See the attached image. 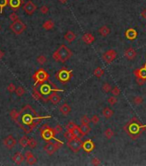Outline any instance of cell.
Returning a JSON list of instances; mask_svg holds the SVG:
<instances>
[{
  "label": "cell",
  "mask_w": 146,
  "mask_h": 166,
  "mask_svg": "<svg viewBox=\"0 0 146 166\" xmlns=\"http://www.w3.org/2000/svg\"><path fill=\"white\" fill-rule=\"evenodd\" d=\"M48 77H49V75L44 69H39L33 76V78L35 80V84L45 82L46 81L48 80Z\"/></svg>",
  "instance_id": "6"
},
{
  "label": "cell",
  "mask_w": 146,
  "mask_h": 166,
  "mask_svg": "<svg viewBox=\"0 0 146 166\" xmlns=\"http://www.w3.org/2000/svg\"><path fill=\"white\" fill-rule=\"evenodd\" d=\"M81 125H88L90 122V119L87 115H83L81 118Z\"/></svg>",
  "instance_id": "35"
},
{
  "label": "cell",
  "mask_w": 146,
  "mask_h": 166,
  "mask_svg": "<svg viewBox=\"0 0 146 166\" xmlns=\"http://www.w3.org/2000/svg\"><path fill=\"white\" fill-rule=\"evenodd\" d=\"M102 91L104 92V93H109V92H111V90H112L111 84H110V83H108V82H105V83L102 85Z\"/></svg>",
  "instance_id": "32"
},
{
  "label": "cell",
  "mask_w": 146,
  "mask_h": 166,
  "mask_svg": "<svg viewBox=\"0 0 146 166\" xmlns=\"http://www.w3.org/2000/svg\"><path fill=\"white\" fill-rule=\"evenodd\" d=\"M52 91H61V90L52 88L49 84H42V85L41 86V88H40V92L41 93V94H44V95L49 94Z\"/></svg>",
  "instance_id": "12"
},
{
  "label": "cell",
  "mask_w": 146,
  "mask_h": 166,
  "mask_svg": "<svg viewBox=\"0 0 146 166\" xmlns=\"http://www.w3.org/2000/svg\"><path fill=\"white\" fill-rule=\"evenodd\" d=\"M57 150H58V147L55 144V143H52V142H48L44 146V150L48 155H53Z\"/></svg>",
  "instance_id": "10"
},
{
  "label": "cell",
  "mask_w": 146,
  "mask_h": 166,
  "mask_svg": "<svg viewBox=\"0 0 146 166\" xmlns=\"http://www.w3.org/2000/svg\"><path fill=\"white\" fill-rule=\"evenodd\" d=\"M29 138L27 136H23L22 138H21V139L19 140V144H21V146L25 148L29 145Z\"/></svg>",
  "instance_id": "29"
},
{
  "label": "cell",
  "mask_w": 146,
  "mask_h": 166,
  "mask_svg": "<svg viewBox=\"0 0 146 166\" xmlns=\"http://www.w3.org/2000/svg\"><path fill=\"white\" fill-rule=\"evenodd\" d=\"M10 19L11 21H13V22H15V21H16L18 20V17H17V15L15 13V12H12L10 14Z\"/></svg>",
  "instance_id": "51"
},
{
  "label": "cell",
  "mask_w": 146,
  "mask_h": 166,
  "mask_svg": "<svg viewBox=\"0 0 146 166\" xmlns=\"http://www.w3.org/2000/svg\"><path fill=\"white\" fill-rule=\"evenodd\" d=\"M134 74L136 75V77H141L143 79L146 80V62L143 68L136 69L134 71Z\"/></svg>",
  "instance_id": "16"
},
{
  "label": "cell",
  "mask_w": 146,
  "mask_h": 166,
  "mask_svg": "<svg viewBox=\"0 0 146 166\" xmlns=\"http://www.w3.org/2000/svg\"><path fill=\"white\" fill-rule=\"evenodd\" d=\"M36 5L33 3L32 1H29L27 4L23 6V10L25 11V12L29 15H32L33 13L36 11Z\"/></svg>",
  "instance_id": "11"
},
{
  "label": "cell",
  "mask_w": 146,
  "mask_h": 166,
  "mask_svg": "<svg viewBox=\"0 0 146 166\" xmlns=\"http://www.w3.org/2000/svg\"><path fill=\"white\" fill-rule=\"evenodd\" d=\"M35 118L33 117L30 113H26L25 115L23 116V122L25 124V125H31L32 123L34 122Z\"/></svg>",
  "instance_id": "20"
},
{
  "label": "cell",
  "mask_w": 146,
  "mask_h": 166,
  "mask_svg": "<svg viewBox=\"0 0 146 166\" xmlns=\"http://www.w3.org/2000/svg\"><path fill=\"white\" fill-rule=\"evenodd\" d=\"M10 115L11 117V119L14 120L15 122H18V117H19V113L16 110V109H12L10 113Z\"/></svg>",
  "instance_id": "31"
},
{
  "label": "cell",
  "mask_w": 146,
  "mask_h": 166,
  "mask_svg": "<svg viewBox=\"0 0 146 166\" xmlns=\"http://www.w3.org/2000/svg\"><path fill=\"white\" fill-rule=\"evenodd\" d=\"M40 10H41V12L42 14H47L48 12V11H49V8H48L47 5H43V6L41 7Z\"/></svg>",
  "instance_id": "49"
},
{
  "label": "cell",
  "mask_w": 146,
  "mask_h": 166,
  "mask_svg": "<svg viewBox=\"0 0 146 166\" xmlns=\"http://www.w3.org/2000/svg\"><path fill=\"white\" fill-rule=\"evenodd\" d=\"M143 102H144V99H143L141 96H137V97L133 99V104L135 105H140Z\"/></svg>",
  "instance_id": "34"
},
{
  "label": "cell",
  "mask_w": 146,
  "mask_h": 166,
  "mask_svg": "<svg viewBox=\"0 0 146 166\" xmlns=\"http://www.w3.org/2000/svg\"><path fill=\"white\" fill-rule=\"evenodd\" d=\"M54 140H55V144L57 145V147H58V149H59L60 147H61L62 145H63V142H61V141H59V139H57V138H53Z\"/></svg>",
  "instance_id": "52"
},
{
  "label": "cell",
  "mask_w": 146,
  "mask_h": 166,
  "mask_svg": "<svg viewBox=\"0 0 146 166\" xmlns=\"http://www.w3.org/2000/svg\"><path fill=\"white\" fill-rule=\"evenodd\" d=\"M75 38H76V35L71 31H67V32H66V34L65 35V39L67 42H69V43H71V42H73L75 40Z\"/></svg>",
  "instance_id": "25"
},
{
  "label": "cell",
  "mask_w": 146,
  "mask_h": 166,
  "mask_svg": "<svg viewBox=\"0 0 146 166\" xmlns=\"http://www.w3.org/2000/svg\"><path fill=\"white\" fill-rule=\"evenodd\" d=\"M104 135H105V137L108 138V139H110L111 138L114 137V131L111 129V128H108L106 131L104 132Z\"/></svg>",
  "instance_id": "33"
},
{
  "label": "cell",
  "mask_w": 146,
  "mask_h": 166,
  "mask_svg": "<svg viewBox=\"0 0 146 166\" xmlns=\"http://www.w3.org/2000/svg\"><path fill=\"white\" fill-rule=\"evenodd\" d=\"M4 56V52H3L2 50H0V59H2L3 58V56Z\"/></svg>",
  "instance_id": "54"
},
{
  "label": "cell",
  "mask_w": 146,
  "mask_h": 166,
  "mask_svg": "<svg viewBox=\"0 0 146 166\" xmlns=\"http://www.w3.org/2000/svg\"><path fill=\"white\" fill-rule=\"evenodd\" d=\"M16 141L12 135L7 136L4 140V144L5 145L6 148H8V149H12V148L16 145Z\"/></svg>",
  "instance_id": "9"
},
{
  "label": "cell",
  "mask_w": 146,
  "mask_h": 166,
  "mask_svg": "<svg viewBox=\"0 0 146 166\" xmlns=\"http://www.w3.org/2000/svg\"><path fill=\"white\" fill-rule=\"evenodd\" d=\"M54 130V132H55V134H59V133H61V132H63V128H62V126L60 125H56V127L53 129Z\"/></svg>",
  "instance_id": "45"
},
{
  "label": "cell",
  "mask_w": 146,
  "mask_h": 166,
  "mask_svg": "<svg viewBox=\"0 0 146 166\" xmlns=\"http://www.w3.org/2000/svg\"><path fill=\"white\" fill-rule=\"evenodd\" d=\"M76 127H77V125L73 122H70L68 125H66V129H67V131H69V132H71L72 130H74Z\"/></svg>",
  "instance_id": "42"
},
{
  "label": "cell",
  "mask_w": 146,
  "mask_h": 166,
  "mask_svg": "<svg viewBox=\"0 0 146 166\" xmlns=\"http://www.w3.org/2000/svg\"><path fill=\"white\" fill-rule=\"evenodd\" d=\"M111 93H112V94H113V95L116 97V96H118V95H120V89L118 87H114V88H112Z\"/></svg>",
  "instance_id": "40"
},
{
  "label": "cell",
  "mask_w": 146,
  "mask_h": 166,
  "mask_svg": "<svg viewBox=\"0 0 146 166\" xmlns=\"http://www.w3.org/2000/svg\"><path fill=\"white\" fill-rule=\"evenodd\" d=\"M117 101H118V99H117V98H115V96H111V97H109L108 99V104L111 105H114L117 103Z\"/></svg>",
  "instance_id": "38"
},
{
  "label": "cell",
  "mask_w": 146,
  "mask_h": 166,
  "mask_svg": "<svg viewBox=\"0 0 146 166\" xmlns=\"http://www.w3.org/2000/svg\"><path fill=\"white\" fill-rule=\"evenodd\" d=\"M79 127H80L81 131H82V132H83V134L84 136L88 135L90 132V131H91V128H90V126L89 125V124H88V125H81Z\"/></svg>",
  "instance_id": "27"
},
{
  "label": "cell",
  "mask_w": 146,
  "mask_h": 166,
  "mask_svg": "<svg viewBox=\"0 0 146 166\" xmlns=\"http://www.w3.org/2000/svg\"><path fill=\"white\" fill-rule=\"evenodd\" d=\"M91 164L93 165H100L101 164V161H100V159L96 158H94L91 160Z\"/></svg>",
  "instance_id": "50"
},
{
  "label": "cell",
  "mask_w": 146,
  "mask_h": 166,
  "mask_svg": "<svg viewBox=\"0 0 146 166\" xmlns=\"http://www.w3.org/2000/svg\"><path fill=\"white\" fill-rule=\"evenodd\" d=\"M33 97H34L36 100H39V99H42V95H41V92H38L37 90L35 89L34 92H33Z\"/></svg>",
  "instance_id": "37"
},
{
  "label": "cell",
  "mask_w": 146,
  "mask_h": 166,
  "mask_svg": "<svg viewBox=\"0 0 146 166\" xmlns=\"http://www.w3.org/2000/svg\"><path fill=\"white\" fill-rule=\"evenodd\" d=\"M24 93H25V89L23 87H18L16 89V93L18 96H23L24 94Z\"/></svg>",
  "instance_id": "41"
},
{
  "label": "cell",
  "mask_w": 146,
  "mask_h": 166,
  "mask_svg": "<svg viewBox=\"0 0 146 166\" xmlns=\"http://www.w3.org/2000/svg\"><path fill=\"white\" fill-rule=\"evenodd\" d=\"M16 87H15V85L14 84H12V83H10V84H9V86L7 87V90L10 93H13V92H16Z\"/></svg>",
  "instance_id": "47"
},
{
  "label": "cell",
  "mask_w": 146,
  "mask_h": 166,
  "mask_svg": "<svg viewBox=\"0 0 146 166\" xmlns=\"http://www.w3.org/2000/svg\"><path fill=\"white\" fill-rule=\"evenodd\" d=\"M21 3H22L21 0H9V4L13 11H16L20 7Z\"/></svg>",
  "instance_id": "23"
},
{
  "label": "cell",
  "mask_w": 146,
  "mask_h": 166,
  "mask_svg": "<svg viewBox=\"0 0 146 166\" xmlns=\"http://www.w3.org/2000/svg\"><path fill=\"white\" fill-rule=\"evenodd\" d=\"M99 33L102 37H108L110 34V29L108 26H102L99 29Z\"/></svg>",
  "instance_id": "24"
},
{
  "label": "cell",
  "mask_w": 146,
  "mask_h": 166,
  "mask_svg": "<svg viewBox=\"0 0 146 166\" xmlns=\"http://www.w3.org/2000/svg\"><path fill=\"white\" fill-rule=\"evenodd\" d=\"M59 2L61 3V4H65V3L67 2V0H59Z\"/></svg>",
  "instance_id": "55"
},
{
  "label": "cell",
  "mask_w": 146,
  "mask_h": 166,
  "mask_svg": "<svg viewBox=\"0 0 146 166\" xmlns=\"http://www.w3.org/2000/svg\"><path fill=\"white\" fill-rule=\"evenodd\" d=\"M29 146L31 148V149H35V148L37 146V141H36L35 138H30L29 140Z\"/></svg>",
  "instance_id": "36"
},
{
  "label": "cell",
  "mask_w": 146,
  "mask_h": 166,
  "mask_svg": "<svg viewBox=\"0 0 146 166\" xmlns=\"http://www.w3.org/2000/svg\"><path fill=\"white\" fill-rule=\"evenodd\" d=\"M99 120H100V119H99V117L97 115H93L92 117H91V119H90V121L92 122L93 124H95V125H96V124L99 122Z\"/></svg>",
  "instance_id": "48"
},
{
  "label": "cell",
  "mask_w": 146,
  "mask_h": 166,
  "mask_svg": "<svg viewBox=\"0 0 146 166\" xmlns=\"http://www.w3.org/2000/svg\"><path fill=\"white\" fill-rule=\"evenodd\" d=\"M82 40L86 44H91L95 41V37L92 34H90V33H85L83 37H82Z\"/></svg>",
  "instance_id": "17"
},
{
  "label": "cell",
  "mask_w": 146,
  "mask_h": 166,
  "mask_svg": "<svg viewBox=\"0 0 146 166\" xmlns=\"http://www.w3.org/2000/svg\"><path fill=\"white\" fill-rule=\"evenodd\" d=\"M10 29L16 35H21L26 29V25L24 24L22 21L18 19L13 22V23L10 25Z\"/></svg>",
  "instance_id": "5"
},
{
  "label": "cell",
  "mask_w": 146,
  "mask_h": 166,
  "mask_svg": "<svg viewBox=\"0 0 146 166\" xmlns=\"http://www.w3.org/2000/svg\"><path fill=\"white\" fill-rule=\"evenodd\" d=\"M47 99H50L51 102L54 105H56L58 103H59V101L61 100V96L59 94H58L57 93H53L52 94L49 95Z\"/></svg>",
  "instance_id": "21"
},
{
  "label": "cell",
  "mask_w": 146,
  "mask_h": 166,
  "mask_svg": "<svg viewBox=\"0 0 146 166\" xmlns=\"http://www.w3.org/2000/svg\"><path fill=\"white\" fill-rule=\"evenodd\" d=\"M144 130H145V131H146V127H145V129H144Z\"/></svg>",
  "instance_id": "56"
},
{
  "label": "cell",
  "mask_w": 146,
  "mask_h": 166,
  "mask_svg": "<svg viewBox=\"0 0 146 166\" xmlns=\"http://www.w3.org/2000/svg\"><path fill=\"white\" fill-rule=\"evenodd\" d=\"M136 81H137V83H138V86H143L146 82V80L143 79V78H141V77H136Z\"/></svg>",
  "instance_id": "44"
},
{
  "label": "cell",
  "mask_w": 146,
  "mask_h": 166,
  "mask_svg": "<svg viewBox=\"0 0 146 166\" xmlns=\"http://www.w3.org/2000/svg\"><path fill=\"white\" fill-rule=\"evenodd\" d=\"M25 158L27 159V163L30 165H34L37 163V159H36L35 157L33 155V153L31 152H26Z\"/></svg>",
  "instance_id": "14"
},
{
  "label": "cell",
  "mask_w": 146,
  "mask_h": 166,
  "mask_svg": "<svg viewBox=\"0 0 146 166\" xmlns=\"http://www.w3.org/2000/svg\"><path fill=\"white\" fill-rule=\"evenodd\" d=\"M41 132V137L44 140L46 141H49L51 139H53L54 138V135H55V132H54V130L50 128L48 126L47 128H46L44 130H42Z\"/></svg>",
  "instance_id": "8"
},
{
  "label": "cell",
  "mask_w": 146,
  "mask_h": 166,
  "mask_svg": "<svg viewBox=\"0 0 146 166\" xmlns=\"http://www.w3.org/2000/svg\"><path fill=\"white\" fill-rule=\"evenodd\" d=\"M54 27V23L52 20H47L43 23V28L47 31H50Z\"/></svg>",
  "instance_id": "28"
},
{
  "label": "cell",
  "mask_w": 146,
  "mask_h": 166,
  "mask_svg": "<svg viewBox=\"0 0 146 166\" xmlns=\"http://www.w3.org/2000/svg\"><path fill=\"white\" fill-rule=\"evenodd\" d=\"M117 57V53L116 51L114 49H109L108 51H107L105 54H103L102 56V59L107 64H109L112 62H114Z\"/></svg>",
  "instance_id": "7"
},
{
  "label": "cell",
  "mask_w": 146,
  "mask_h": 166,
  "mask_svg": "<svg viewBox=\"0 0 146 166\" xmlns=\"http://www.w3.org/2000/svg\"><path fill=\"white\" fill-rule=\"evenodd\" d=\"M59 112H60V113H61L62 115L67 116L68 114L71 112V108L67 103H65V104H63L61 107H59Z\"/></svg>",
  "instance_id": "18"
},
{
  "label": "cell",
  "mask_w": 146,
  "mask_h": 166,
  "mask_svg": "<svg viewBox=\"0 0 146 166\" xmlns=\"http://www.w3.org/2000/svg\"><path fill=\"white\" fill-rule=\"evenodd\" d=\"M72 56V52L65 45H61L57 51L53 53V57L56 62H65L70 59Z\"/></svg>",
  "instance_id": "2"
},
{
  "label": "cell",
  "mask_w": 146,
  "mask_h": 166,
  "mask_svg": "<svg viewBox=\"0 0 146 166\" xmlns=\"http://www.w3.org/2000/svg\"><path fill=\"white\" fill-rule=\"evenodd\" d=\"M8 4H9L8 0H0V11H1V12H2L3 8L5 7Z\"/></svg>",
  "instance_id": "46"
},
{
  "label": "cell",
  "mask_w": 146,
  "mask_h": 166,
  "mask_svg": "<svg viewBox=\"0 0 146 166\" xmlns=\"http://www.w3.org/2000/svg\"><path fill=\"white\" fill-rule=\"evenodd\" d=\"M64 136H65V138H66V139L67 140H69V139H71V138H76L75 137V135L72 133L71 132H69V131H67L65 132V134H64Z\"/></svg>",
  "instance_id": "43"
},
{
  "label": "cell",
  "mask_w": 146,
  "mask_h": 166,
  "mask_svg": "<svg viewBox=\"0 0 146 166\" xmlns=\"http://www.w3.org/2000/svg\"><path fill=\"white\" fill-rule=\"evenodd\" d=\"M83 143L81 138H74L67 141V146L71 149L73 152H78L83 148Z\"/></svg>",
  "instance_id": "3"
},
{
  "label": "cell",
  "mask_w": 146,
  "mask_h": 166,
  "mask_svg": "<svg viewBox=\"0 0 146 166\" xmlns=\"http://www.w3.org/2000/svg\"><path fill=\"white\" fill-rule=\"evenodd\" d=\"M0 29H1V26H0Z\"/></svg>",
  "instance_id": "57"
},
{
  "label": "cell",
  "mask_w": 146,
  "mask_h": 166,
  "mask_svg": "<svg viewBox=\"0 0 146 166\" xmlns=\"http://www.w3.org/2000/svg\"><path fill=\"white\" fill-rule=\"evenodd\" d=\"M137 36H138V33H137L134 29H128L126 31V37L128 40H134V39L137 38Z\"/></svg>",
  "instance_id": "19"
},
{
  "label": "cell",
  "mask_w": 146,
  "mask_h": 166,
  "mask_svg": "<svg viewBox=\"0 0 146 166\" xmlns=\"http://www.w3.org/2000/svg\"><path fill=\"white\" fill-rule=\"evenodd\" d=\"M125 56L128 60L130 61H132V60H134L137 56V53H136V50L134 49H132V48H129V49H127L126 50V52H125Z\"/></svg>",
  "instance_id": "15"
},
{
  "label": "cell",
  "mask_w": 146,
  "mask_h": 166,
  "mask_svg": "<svg viewBox=\"0 0 146 166\" xmlns=\"http://www.w3.org/2000/svg\"><path fill=\"white\" fill-rule=\"evenodd\" d=\"M102 115L104 116L106 119H109V118H111L114 115V111L110 109V108L106 107L102 110Z\"/></svg>",
  "instance_id": "26"
},
{
  "label": "cell",
  "mask_w": 146,
  "mask_h": 166,
  "mask_svg": "<svg viewBox=\"0 0 146 166\" xmlns=\"http://www.w3.org/2000/svg\"><path fill=\"white\" fill-rule=\"evenodd\" d=\"M83 149L86 152H91L94 149H95V144H94V142L90 139L85 140L83 143Z\"/></svg>",
  "instance_id": "13"
},
{
  "label": "cell",
  "mask_w": 146,
  "mask_h": 166,
  "mask_svg": "<svg viewBox=\"0 0 146 166\" xmlns=\"http://www.w3.org/2000/svg\"><path fill=\"white\" fill-rule=\"evenodd\" d=\"M104 74H105V72L101 67L96 68L95 69V71H94V75H95V76L97 77V78H101Z\"/></svg>",
  "instance_id": "30"
},
{
  "label": "cell",
  "mask_w": 146,
  "mask_h": 166,
  "mask_svg": "<svg viewBox=\"0 0 146 166\" xmlns=\"http://www.w3.org/2000/svg\"><path fill=\"white\" fill-rule=\"evenodd\" d=\"M145 127L146 125H142L136 117H133L132 120L124 126V130L133 140H135L141 134L142 130L145 129Z\"/></svg>",
  "instance_id": "1"
},
{
  "label": "cell",
  "mask_w": 146,
  "mask_h": 166,
  "mask_svg": "<svg viewBox=\"0 0 146 166\" xmlns=\"http://www.w3.org/2000/svg\"><path fill=\"white\" fill-rule=\"evenodd\" d=\"M37 62H38V63H40V64L43 65L47 62V57L45 56H40L37 58Z\"/></svg>",
  "instance_id": "39"
},
{
  "label": "cell",
  "mask_w": 146,
  "mask_h": 166,
  "mask_svg": "<svg viewBox=\"0 0 146 166\" xmlns=\"http://www.w3.org/2000/svg\"><path fill=\"white\" fill-rule=\"evenodd\" d=\"M142 16H143V17H144V18H145L146 19V10L145 11H144L142 12Z\"/></svg>",
  "instance_id": "53"
},
{
  "label": "cell",
  "mask_w": 146,
  "mask_h": 166,
  "mask_svg": "<svg viewBox=\"0 0 146 166\" xmlns=\"http://www.w3.org/2000/svg\"><path fill=\"white\" fill-rule=\"evenodd\" d=\"M12 159H13V161L15 162V164H21L23 162L24 160V157L23 155L21 152H16L15 155L13 156V158H12Z\"/></svg>",
  "instance_id": "22"
},
{
  "label": "cell",
  "mask_w": 146,
  "mask_h": 166,
  "mask_svg": "<svg viewBox=\"0 0 146 166\" xmlns=\"http://www.w3.org/2000/svg\"><path fill=\"white\" fill-rule=\"evenodd\" d=\"M56 77L61 82H67L72 77V72L71 70H67L66 68H62L57 73Z\"/></svg>",
  "instance_id": "4"
}]
</instances>
